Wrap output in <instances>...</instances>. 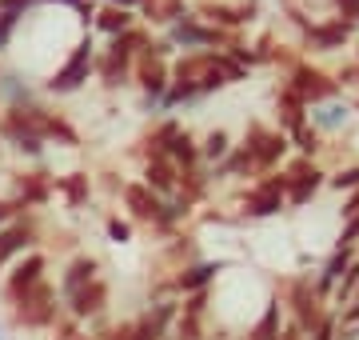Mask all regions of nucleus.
Segmentation results:
<instances>
[{
  "label": "nucleus",
  "mask_w": 359,
  "mask_h": 340,
  "mask_svg": "<svg viewBox=\"0 0 359 340\" xmlns=\"http://www.w3.org/2000/svg\"><path fill=\"white\" fill-rule=\"evenodd\" d=\"M96 53H100L96 37H92V32H80V37L72 40L68 56L44 77L40 92H44V96H72V92H80L88 80H96Z\"/></svg>",
  "instance_id": "1"
},
{
  "label": "nucleus",
  "mask_w": 359,
  "mask_h": 340,
  "mask_svg": "<svg viewBox=\"0 0 359 340\" xmlns=\"http://www.w3.org/2000/svg\"><path fill=\"white\" fill-rule=\"evenodd\" d=\"M280 212H287V176H283V169L264 172L236 192V221H271Z\"/></svg>",
  "instance_id": "2"
},
{
  "label": "nucleus",
  "mask_w": 359,
  "mask_h": 340,
  "mask_svg": "<svg viewBox=\"0 0 359 340\" xmlns=\"http://www.w3.org/2000/svg\"><path fill=\"white\" fill-rule=\"evenodd\" d=\"M276 292H280V301H283V308H287V316L304 328V336H308V332H316L320 325H327V320L335 316L332 304L316 292L311 276H304V273H295V276H287V280H280V285H276Z\"/></svg>",
  "instance_id": "3"
},
{
  "label": "nucleus",
  "mask_w": 359,
  "mask_h": 340,
  "mask_svg": "<svg viewBox=\"0 0 359 340\" xmlns=\"http://www.w3.org/2000/svg\"><path fill=\"white\" fill-rule=\"evenodd\" d=\"M8 316H13L16 328H28V332H52L56 320L65 316V304H60L56 285L44 280V285H36L32 292H25V296L8 308Z\"/></svg>",
  "instance_id": "4"
},
{
  "label": "nucleus",
  "mask_w": 359,
  "mask_h": 340,
  "mask_svg": "<svg viewBox=\"0 0 359 340\" xmlns=\"http://www.w3.org/2000/svg\"><path fill=\"white\" fill-rule=\"evenodd\" d=\"M280 84L292 92V96H295L304 108L323 105V100H332V96H344L332 72H327V68H320V65H311V60H304V56H299V60H295V65L283 72Z\"/></svg>",
  "instance_id": "5"
},
{
  "label": "nucleus",
  "mask_w": 359,
  "mask_h": 340,
  "mask_svg": "<svg viewBox=\"0 0 359 340\" xmlns=\"http://www.w3.org/2000/svg\"><path fill=\"white\" fill-rule=\"evenodd\" d=\"M240 144L252 152L259 176H264V172L283 169V164L292 160V144H287V136H283L276 124H268V120H248V129H244V136H240Z\"/></svg>",
  "instance_id": "6"
},
{
  "label": "nucleus",
  "mask_w": 359,
  "mask_h": 340,
  "mask_svg": "<svg viewBox=\"0 0 359 340\" xmlns=\"http://www.w3.org/2000/svg\"><path fill=\"white\" fill-rule=\"evenodd\" d=\"M44 280H48V252L32 249V252H25L20 261L8 264V273L0 276V301L13 308L25 292H32V288L44 285Z\"/></svg>",
  "instance_id": "7"
},
{
  "label": "nucleus",
  "mask_w": 359,
  "mask_h": 340,
  "mask_svg": "<svg viewBox=\"0 0 359 340\" xmlns=\"http://www.w3.org/2000/svg\"><path fill=\"white\" fill-rule=\"evenodd\" d=\"M160 37L176 48V56L180 53H208V48H228V32H219V28H212V25H204L196 13H188V16H180L176 25H168Z\"/></svg>",
  "instance_id": "8"
},
{
  "label": "nucleus",
  "mask_w": 359,
  "mask_h": 340,
  "mask_svg": "<svg viewBox=\"0 0 359 340\" xmlns=\"http://www.w3.org/2000/svg\"><path fill=\"white\" fill-rule=\"evenodd\" d=\"M283 176H287V209H304L327 188V169L320 160L292 157L283 164Z\"/></svg>",
  "instance_id": "9"
},
{
  "label": "nucleus",
  "mask_w": 359,
  "mask_h": 340,
  "mask_svg": "<svg viewBox=\"0 0 359 340\" xmlns=\"http://www.w3.org/2000/svg\"><path fill=\"white\" fill-rule=\"evenodd\" d=\"M355 44V28L347 25L344 16H320L311 20V28L304 32L299 48H304V60L308 56H327V53H339V48H351Z\"/></svg>",
  "instance_id": "10"
},
{
  "label": "nucleus",
  "mask_w": 359,
  "mask_h": 340,
  "mask_svg": "<svg viewBox=\"0 0 359 340\" xmlns=\"http://www.w3.org/2000/svg\"><path fill=\"white\" fill-rule=\"evenodd\" d=\"M224 273H231L228 256H216V261H212V256H200L196 264H184L180 273H172V280H168V285H172V296H180V301H184V296H196V292L216 288V280Z\"/></svg>",
  "instance_id": "11"
},
{
  "label": "nucleus",
  "mask_w": 359,
  "mask_h": 340,
  "mask_svg": "<svg viewBox=\"0 0 359 340\" xmlns=\"http://www.w3.org/2000/svg\"><path fill=\"white\" fill-rule=\"evenodd\" d=\"M32 249H40V221H36V212H25L8 228H0V276L8 273V264L20 261Z\"/></svg>",
  "instance_id": "12"
},
{
  "label": "nucleus",
  "mask_w": 359,
  "mask_h": 340,
  "mask_svg": "<svg viewBox=\"0 0 359 340\" xmlns=\"http://www.w3.org/2000/svg\"><path fill=\"white\" fill-rule=\"evenodd\" d=\"M52 176L48 169H28V172H13L8 181V200H16L25 212H36L52 200Z\"/></svg>",
  "instance_id": "13"
},
{
  "label": "nucleus",
  "mask_w": 359,
  "mask_h": 340,
  "mask_svg": "<svg viewBox=\"0 0 359 340\" xmlns=\"http://www.w3.org/2000/svg\"><path fill=\"white\" fill-rule=\"evenodd\" d=\"M308 124L320 132L323 140H335V136H344V132L355 124V105H351L347 96H332V100L308 108Z\"/></svg>",
  "instance_id": "14"
},
{
  "label": "nucleus",
  "mask_w": 359,
  "mask_h": 340,
  "mask_svg": "<svg viewBox=\"0 0 359 340\" xmlns=\"http://www.w3.org/2000/svg\"><path fill=\"white\" fill-rule=\"evenodd\" d=\"M100 276H104V261H100V256H92V252H76V256L60 268V280H56L60 304H65L68 296H76L80 288H88L92 280H100Z\"/></svg>",
  "instance_id": "15"
},
{
  "label": "nucleus",
  "mask_w": 359,
  "mask_h": 340,
  "mask_svg": "<svg viewBox=\"0 0 359 340\" xmlns=\"http://www.w3.org/2000/svg\"><path fill=\"white\" fill-rule=\"evenodd\" d=\"M140 184H148L160 200H172L180 197V172L168 157H152V160H140Z\"/></svg>",
  "instance_id": "16"
},
{
  "label": "nucleus",
  "mask_w": 359,
  "mask_h": 340,
  "mask_svg": "<svg viewBox=\"0 0 359 340\" xmlns=\"http://www.w3.org/2000/svg\"><path fill=\"white\" fill-rule=\"evenodd\" d=\"M184 129V120L180 117H164V120H152V129L144 132L140 140H136V148H132V157L136 160H152V157H164L168 144H172V136Z\"/></svg>",
  "instance_id": "17"
},
{
  "label": "nucleus",
  "mask_w": 359,
  "mask_h": 340,
  "mask_svg": "<svg viewBox=\"0 0 359 340\" xmlns=\"http://www.w3.org/2000/svg\"><path fill=\"white\" fill-rule=\"evenodd\" d=\"M36 129H40V136L48 144H65V148H80V129L72 124V120L65 117V112H52L48 105H40V112H36Z\"/></svg>",
  "instance_id": "18"
},
{
  "label": "nucleus",
  "mask_w": 359,
  "mask_h": 340,
  "mask_svg": "<svg viewBox=\"0 0 359 340\" xmlns=\"http://www.w3.org/2000/svg\"><path fill=\"white\" fill-rule=\"evenodd\" d=\"M351 261H355V249H332L320 261V268H316V276H311V285H316V292H320L323 301H327L332 288L344 280V273L351 268Z\"/></svg>",
  "instance_id": "19"
},
{
  "label": "nucleus",
  "mask_w": 359,
  "mask_h": 340,
  "mask_svg": "<svg viewBox=\"0 0 359 340\" xmlns=\"http://www.w3.org/2000/svg\"><path fill=\"white\" fill-rule=\"evenodd\" d=\"M0 105L4 108H32V105H44V92L32 89L25 80V72L4 68V77H0Z\"/></svg>",
  "instance_id": "20"
},
{
  "label": "nucleus",
  "mask_w": 359,
  "mask_h": 340,
  "mask_svg": "<svg viewBox=\"0 0 359 340\" xmlns=\"http://www.w3.org/2000/svg\"><path fill=\"white\" fill-rule=\"evenodd\" d=\"M140 25V16L136 13H124V8H112V4H100L96 8V16H92V37H104V40H116L124 37V32H132V28Z\"/></svg>",
  "instance_id": "21"
},
{
  "label": "nucleus",
  "mask_w": 359,
  "mask_h": 340,
  "mask_svg": "<svg viewBox=\"0 0 359 340\" xmlns=\"http://www.w3.org/2000/svg\"><path fill=\"white\" fill-rule=\"evenodd\" d=\"M172 164H176V172H192V169H204L200 164V136H196L188 124L172 136V144H168V152H164Z\"/></svg>",
  "instance_id": "22"
},
{
  "label": "nucleus",
  "mask_w": 359,
  "mask_h": 340,
  "mask_svg": "<svg viewBox=\"0 0 359 340\" xmlns=\"http://www.w3.org/2000/svg\"><path fill=\"white\" fill-rule=\"evenodd\" d=\"M52 197H60L68 209H84L92 200V176L88 172H65V176H56L52 181Z\"/></svg>",
  "instance_id": "23"
},
{
  "label": "nucleus",
  "mask_w": 359,
  "mask_h": 340,
  "mask_svg": "<svg viewBox=\"0 0 359 340\" xmlns=\"http://www.w3.org/2000/svg\"><path fill=\"white\" fill-rule=\"evenodd\" d=\"M271 124H276L283 136H292V132H299L304 124H308V108L299 105V100H295L283 84L276 89V120H271Z\"/></svg>",
  "instance_id": "24"
},
{
  "label": "nucleus",
  "mask_w": 359,
  "mask_h": 340,
  "mask_svg": "<svg viewBox=\"0 0 359 340\" xmlns=\"http://www.w3.org/2000/svg\"><path fill=\"white\" fill-rule=\"evenodd\" d=\"M231 148H236V136H231L228 129H208L204 136H200V164L212 172L216 164H224V160H228Z\"/></svg>",
  "instance_id": "25"
},
{
  "label": "nucleus",
  "mask_w": 359,
  "mask_h": 340,
  "mask_svg": "<svg viewBox=\"0 0 359 340\" xmlns=\"http://www.w3.org/2000/svg\"><path fill=\"white\" fill-rule=\"evenodd\" d=\"M355 292H359V252H355V261H351V268L344 273V280L332 288V296H327V304H332V313H339V308H347V304L355 301Z\"/></svg>",
  "instance_id": "26"
},
{
  "label": "nucleus",
  "mask_w": 359,
  "mask_h": 340,
  "mask_svg": "<svg viewBox=\"0 0 359 340\" xmlns=\"http://www.w3.org/2000/svg\"><path fill=\"white\" fill-rule=\"evenodd\" d=\"M327 188H335V192H355L359 188V160H347V164H335L332 172H327Z\"/></svg>",
  "instance_id": "27"
},
{
  "label": "nucleus",
  "mask_w": 359,
  "mask_h": 340,
  "mask_svg": "<svg viewBox=\"0 0 359 340\" xmlns=\"http://www.w3.org/2000/svg\"><path fill=\"white\" fill-rule=\"evenodd\" d=\"M104 233H108V240H112V244H132L136 224H132L128 216H120V212H108V216H104Z\"/></svg>",
  "instance_id": "28"
},
{
  "label": "nucleus",
  "mask_w": 359,
  "mask_h": 340,
  "mask_svg": "<svg viewBox=\"0 0 359 340\" xmlns=\"http://www.w3.org/2000/svg\"><path fill=\"white\" fill-rule=\"evenodd\" d=\"M335 249H355L359 252V216L344 221V228H339V236H335Z\"/></svg>",
  "instance_id": "29"
},
{
  "label": "nucleus",
  "mask_w": 359,
  "mask_h": 340,
  "mask_svg": "<svg viewBox=\"0 0 359 340\" xmlns=\"http://www.w3.org/2000/svg\"><path fill=\"white\" fill-rule=\"evenodd\" d=\"M20 25H25V20H16V16H0V53H4V48H8V44L16 40Z\"/></svg>",
  "instance_id": "30"
},
{
  "label": "nucleus",
  "mask_w": 359,
  "mask_h": 340,
  "mask_svg": "<svg viewBox=\"0 0 359 340\" xmlns=\"http://www.w3.org/2000/svg\"><path fill=\"white\" fill-rule=\"evenodd\" d=\"M16 216H25V209H20V204H16V200L0 197V228H8V224H13Z\"/></svg>",
  "instance_id": "31"
},
{
  "label": "nucleus",
  "mask_w": 359,
  "mask_h": 340,
  "mask_svg": "<svg viewBox=\"0 0 359 340\" xmlns=\"http://www.w3.org/2000/svg\"><path fill=\"white\" fill-rule=\"evenodd\" d=\"M335 320H339V325H347V328L359 325V292H355V301L347 304V308H339V313H335Z\"/></svg>",
  "instance_id": "32"
},
{
  "label": "nucleus",
  "mask_w": 359,
  "mask_h": 340,
  "mask_svg": "<svg viewBox=\"0 0 359 340\" xmlns=\"http://www.w3.org/2000/svg\"><path fill=\"white\" fill-rule=\"evenodd\" d=\"M339 216H344V221H351V216H359V188L344 197V209H339Z\"/></svg>",
  "instance_id": "33"
},
{
  "label": "nucleus",
  "mask_w": 359,
  "mask_h": 340,
  "mask_svg": "<svg viewBox=\"0 0 359 340\" xmlns=\"http://www.w3.org/2000/svg\"><path fill=\"white\" fill-rule=\"evenodd\" d=\"M96 4H112V8H124V13H140L144 0H96Z\"/></svg>",
  "instance_id": "34"
},
{
  "label": "nucleus",
  "mask_w": 359,
  "mask_h": 340,
  "mask_svg": "<svg viewBox=\"0 0 359 340\" xmlns=\"http://www.w3.org/2000/svg\"><path fill=\"white\" fill-rule=\"evenodd\" d=\"M332 340H359V332L355 328H347V325H339V320H335V336Z\"/></svg>",
  "instance_id": "35"
},
{
  "label": "nucleus",
  "mask_w": 359,
  "mask_h": 340,
  "mask_svg": "<svg viewBox=\"0 0 359 340\" xmlns=\"http://www.w3.org/2000/svg\"><path fill=\"white\" fill-rule=\"evenodd\" d=\"M40 4H65V8H76L80 0H40Z\"/></svg>",
  "instance_id": "36"
},
{
  "label": "nucleus",
  "mask_w": 359,
  "mask_h": 340,
  "mask_svg": "<svg viewBox=\"0 0 359 340\" xmlns=\"http://www.w3.org/2000/svg\"><path fill=\"white\" fill-rule=\"evenodd\" d=\"M351 53H355V56H351V60H355V65H359V40H355V44H351Z\"/></svg>",
  "instance_id": "37"
},
{
  "label": "nucleus",
  "mask_w": 359,
  "mask_h": 340,
  "mask_svg": "<svg viewBox=\"0 0 359 340\" xmlns=\"http://www.w3.org/2000/svg\"><path fill=\"white\" fill-rule=\"evenodd\" d=\"M347 25H351V28H355V32H359V13H355V16H351V20H347Z\"/></svg>",
  "instance_id": "38"
},
{
  "label": "nucleus",
  "mask_w": 359,
  "mask_h": 340,
  "mask_svg": "<svg viewBox=\"0 0 359 340\" xmlns=\"http://www.w3.org/2000/svg\"><path fill=\"white\" fill-rule=\"evenodd\" d=\"M0 340H8V336H4V328H0Z\"/></svg>",
  "instance_id": "39"
},
{
  "label": "nucleus",
  "mask_w": 359,
  "mask_h": 340,
  "mask_svg": "<svg viewBox=\"0 0 359 340\" xmlns=\"http://www.w3.org/2000/svg\"><path fill=\"white\" fill-rule=\"evenodd\" d=\"M164 340H176V336H164Z\"/></svg>",
  "instance_id": "40"
},
{
  "label": "nucleus",
  "mask_w": 359,
  "mask_h": 340,
  "mask_svg": "<svg viewBox=\"0 0 359 340\" xmlns=\"http://www.w3.org/2000/svg\"><path fill=\"white\" fill-rule=\"evenodd\" d=\"M355 332H359V325H355Z\"/></svg>",
  "instance_id": "41"
},
{
  "label": "nucleus",
  "mask_w": 359,
  "mask_h": 340,
  "mask_svg": "<svg viewBox=\"0 0 359 340\" xmlns=\"http://www.w3.org/2000/svg\"><path fill=\"white\" fill-rule=\"evenodd\" d=\"M196 4H200V0H196Z\"/></svg>",
  "instance_id": "42"
}]
</instances>
